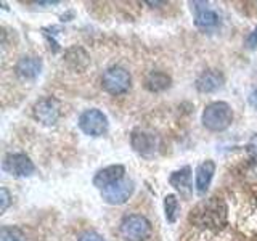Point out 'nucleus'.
Masks as SVG:
<instances>
[{
	"label": "nucleus",
	"instance_id": "obj_1",
	"mask_svg": "<svg viewBox=\"0 0 257 241\" xmlns=\"http://www.w3.org/2000/svg\"><path fill=\"white\" fill-rule=\"evenodd\" d=\"M191 220L195 222L198 227L204 228H220L223 227L225 220H227V207H225L223 201L211 198L201 203L195 212L191 214Z\"/></svg>",
	"mask_w": 257,
	"mask_h": 241
},
{
	"label": "nucleus",
	"instance_id": "obj_18",
	"mask_svg": "<svg viewBox=\"0 0 257 241\" xmlns=\"http://www.w3.org/2000/svg\"><path fill=\"white\" fill-rule=\"evenodd\" d=\"M0 239L2 241H26L23 231L16 227H4L0 230Z\"/></svg>",
	"mask_w": 257,
	"mask_h": 241
},
{
	"label": "nucleus",
	"instance_id": "obj_2",
	"mask_svg": "<svg viewBox=\"0 0 257 241\" xmlns=\"http://www.w3.org/2000/svg\"><path fill=\"white\" fill-rule=\"evenodd\" d=\"M203 126L212 132H222L233 123V111L228 103L214 101L209 103L203 111Z\"/></svg>",
	"mask_w": 257,
	"mask_h": 241
},
{
	"label": "nucleus",
	"instance_id": "obj_3",
	"mask_svg": "<svg viewBox=\"0 0 257 241\" xmlns=\"http://www.w3.org/2000/svg\"><path fill=\"white\" fill-rule=\"evenodd\" d=\"M120 235L127 241H147L151 236V223L145 215H125L120 222Z\"/></svg>",
	"mask_w": 257,
	"mask_h": 241
},
{
	"label": "nucleus",
	"instance_id": "obj_20",
	"mask_svg": "<svg viewBox=\"0 0 257 241\" xmlns=\"http://www.w3.org/2000/svg\"><path fill=\"white\" fill-rule=\"evenodd\" d=\"M246 47L251 48V50L257 47V26L249 32V36L246 37Z\"/></svg>",
	"mask_w": 257,
	"mask_h": 241
},
{
	"label": "nucleus",
	"instance_id": "obj_23",
	"mask_svg": "<svg viewBox=\"0 0 257 241\" xmlns=\"http://www.w3.org/2000/svg\"><path fill=\"white\" fill-rule=\"evenodd\" d=\"M249 104H251V106L252 108H255L257 109V87L254 88V90L251 92V93H249Z\"/></svg>",
	"mask_w": 257,
	"mask_h": 241
},
{
	"label": "nucleus",
	"instance_id": "obj_19",
	"mask_svg": "<svg viewBox=\"0 0 257 241\" xmlns=\"http://www.w3.org/2000/svg\"><path fill=\"white\" fill-rule=\"evenodd\" d=\"M0 201H2L0 211L5 212V211H7V207L10 206V203H12V196H10V193H8L7 188H2V190H0Z\"/></svg>",
	"mask_w": 257,
	"mask_h": 241
},
{
	"label": "nucleus",
	"instance_id": "obj_4",
	"mask_svg": "<svg viewBox=\"0 0 257 241\" xmlns=\"http://www.w3.org/2000/svg\"><path fill=\"white\" fill-rule=\"evenodd\" d=\"M132 84V77L128 71L120 66H111L103 72L101 85L111 95H122L128 92Z\"/></svg>",
	"mask_w": 257,
	"mask_h": 241
},
{
	"label": "nucleus",
	"instance_id": "obj_8",
	"mask_svg": "<svg viewBox=\"0 0 257 241\" xmlns=\"http://www.w3.org/2000/svg\"><path fill=\"white\" fill-rule=\"evenodd\" d=\"M132 193H134V182L122 179L109 185L108 188L101 190V198L106 201L108 204L119 206V204H124L125 201L132 196Z\"/></svg>",
	"mask_w": 257,
	"mask_h": 241
},
{
	"label": "nucleus",
	"instance_id": "obj_7",
	"mask_svg": "<svg viewBox=\"0 0 257 241\" xmlns=\"http://www.w3.org/2000/svg\"><path fill=\"white\" fill-rule=\"evenodd\" d=\"M4 171L13 177H29L34 172V164L23 153H10L4 158Z\"/></svg>",
	"mask_w": 257,
	"mask_h": 241
},
{
	"label": "nucleus",
	"instance_id": "obj_9",
	"mask_svg": "<svg viewBox=\"0 0 257 241\" xmlns=\"http://www.w3.org/2000/svg\"><path fill=\"white\" fill-rule=\"evenodd\" d=\"M124 174H125L124 166H120V164L108 166V167H104V169H100V171L95 174L93 185H95L96 188L104 190V188H108L109 185L116 183L119 180H122Z\"/></svg>",
	"mask_w": 257,
	"mask_h": 241
},
{
	"label": "nucleus",
	"instance_id": "obj_14",
	"mask_svg": "<svg viewBox=\"0 0 257 241\" xmlns=\"http://www.w3.org/2000/svg\"><path fill=\"white\" fill-rule=\"evenodd\" d=\"M215 174V163L211 159L204 161L196 167V177H195V187L199 195H204L207 191L209 185L212 182V177Z\"/></svg>",
	"mask_w": 257,
	"mask_h": 241
},
{
	"label": "nucleus",
	"instance_id": "obj_6",
	"mask_svg": "<svg viewBox=\"0 0 257 241\" xmlns=\"http://www.w3.org/2000/svg\"><path fill=\"white\" fill-rule=\"evenodd\" d=\"M32 112H34V117L39 120V123H42L45 126H53L61 114L60 101L52 98V96H47V98L39 100L34 104Z\"/></svg>",
	"mask_w": 257,
	"mask_h": 241
},
{
	"label": "nucleus",
	"instance_id": "obj_21",
	"mask_svg": "<svg viewBox=\"0 0 257 241\" xmlns=\"http://www.w3.org/2000/svg\"><path fill=\"white\" fill-rule=\"evenodd\" d=\"M77 241H104V238L100 236L98 233H95V231H87Z\"/></svg>",
	"mask_w": 257,
	"mask_h": 241
},
{
	"label": "nucleus",
	"instance_id": "obj_13",
	"mask_svg": "<svg viewBox=\"0 0 257 241\" xmlns=\"http://www.w3.org/2000/svg\"><path fill=\"white\" fill-rule=\"evenodd\" d=\"M15 71L21 79L32 80L40 74V71H42V61H40V58H37V56H23V58H20V61L16 63Z\"/></svg>",
	"mask_w": 257,
	"mask_h": 241
},
{
	"label": "nucleus",
	"instance_id": "obj_15",
	"mask_svg": "<svg viewBox=\"0 0 257 241\" xmlns=\"http://www.w3.org/2000/svg\"><path fill=\"white\" fill-rule=\"evenodd\" d=\"M206 4H203V7H195V24L199 29H212L219 24V15H217L211 8L204 7Z\"/></svg>",
	"mask_w": 257,
	"mask_h": 241
},
{
	"label": "nucleus",
	"instance_id": "obj_12",
	"mask_svg": "<svg viewBox=\"0 0 257 241\" xmlns=\"http://www.w3.org/2000/svg\"><path fill=\"white\" fill-rule=\"evenodd\" d=\"M169 183L180 193L182 196L185 198H190L193 187H191V167L190 166H185L179 171H175L171 174L169 177Z\"/></svg>",
	"mask_w": 257,
	"mask_h": 241
},
{
	"label": "nucleus",
	"instance_id": "obj_17",
	"mask_svg": "<svg viewBox=\"0 0 257 241\" xmlns=\"http://www.w3.org/2000/svg\"><path fill=\"white\" fill-rule=\"evenodd\" d=\"M164 214L169 223H175L180 214V203L175 195H167L164 198Z\"/></svg>",
	"mask_w": 257,
	"mask_h": 241
},
{
	"label": "nucleus",
	"instance_id": "obj_16",
	"mask_svg": "<svg viewBox=\"0 0 257 241\" xmlns=\"http://www.w3.org/2000/svg\"><path fill=\"white\" fill-rule=\"evenodd\" d=\"M169 85H171V77L161 71H153L145 79V87L150 92H163L166 88H169Z\"/></svg>",
	"mask_w": 257,
	"mask_h": 241
},
{
	"label": "nucleus",
	"instance_id": "obj_22",
	"mask_svg": "<svg viewBox=\"0 0 257 241\" xmlns=\"http://www.w3.org/2000/svg\"><path fill=\"white\" fill-rule=\"evenodd\" d=\"M246 150H247V153H249V156L257 158V134L252 137L251 140H249V143H247Z\"/></svg>",
	"mask_w": 257,
	"mask_h": 241
},
{
	"label": "nucleus",
	"instance_id": "obj_11",
	"mask_svg": "<svg viewBox=\"0 0 257 241\" xmlns=\"http://www.w3.org/2000/svg\"><path fill=\"white\" fill-rule=\"evenodd\" d=\"M131 143L132 148L142 156H151L158 148L156 137L145 131H134L131 137Z\"/></svg>",
	"mask_w": 257,
	"mask_h": 241
},
{
	"label": "nucleus",
	"instance_id": "obj_5",
	"mask_svg": "<svg viewBox=\"0 0 257 241\" xmlns=\"http://www.w3.org/2000/svg\"><path fill=\"white\" fill-rule=\"evenodd\" d=\"M79 129L85 135L90 137H101L108 131V117L103 111L92 108L85 109L82 114L79 116Z\"/></svg>",
	"mask_w": 257,
	"mask_h": 241
},
{
	"label": "nucleus",
	"instance_id": "obj_10",
	"mask_svg": "<svg viewBox=\"0 0 257 241\" xmlns=\"http://www.w3.org/2000/svg\"><path fill=\"white\" fill-rule=\"evenodd\" d=\"M222 85H223V76H222L220 71H215V69L203 71L198 76L196 82H195L196 90L201 92V93L217 92L219 88H222Z\"/></svg>",
	"mask_w": 257,
	"mask_h": 241
}]
</instances>
